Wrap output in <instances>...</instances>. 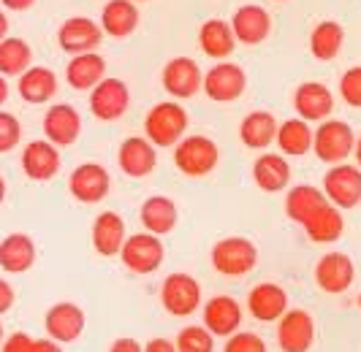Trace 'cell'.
<instances>
[{
	"label": "cell",
	"mask_w": 361,
	"mask_h": 352,
	"mask_svg": "<svg viewBox=\"0 0 361 352\" xmlns=\"http://www.w3.org/2000/svg\"><path fill=\"white\" fill-rule=\"evenodd\" d=\"M188 125L190 117L185 111V106L177 101H161L155 103L145 117V136L155 146H174L182 136H188Z\"/></svg>",
	"instance_id": "6da1fadb"
},
{
	"label": "cell",
	"mask_w": 361,
	"mask_h": 352,
	"mask_svg": "<svg viewBox=\"0 0 361 352\" xmlns=\"http://www.w3.org/2000/svg\"><path fill=\"white\" fill-rule=\"evenodd\" d=\"M174 165L177 171L190 179H201V176H209L220 163V149L209 136H182L174 146Z\"/></svg>",
	"instance_id": "7a4b0ae2"
},
{
	"label": "cell",
	"mask_w": 361,
	"mask_h": 352,
	"mask_svg": "<svg viewBox=\"0 0 361 352\" xmlns=\"http://www.w3.org/2000/svg\"><path fill=\"white\" fill-rule=\"evenodd\" d=\"M209 260H212V268L217 274L239 279L258 265V246L245 236H228V239H220L212 246Z\"/></svg>",
	"instance_id": "3957f363"
},
{
	"label": "cell",
	"mask_w": 361,
	"mask_h": 352,
	"mask_svg": "<svg viewBox=\"0 0 361 352\" xmlns=\"http://www.w3.org/2000/svg\"><path fill=\"white\" fill-rule=\"evenodd\" d=\"M353 146H356V133L343 120L329 117L324 122H318V127L312 130V152L326 165L345 163L353 155Z\"/></svg>",
	"instance_id": "277c9868"
},
{
	"label": "cell",
	"mask_w": 361,
	"mask_h": 352,
	"mask_svg": "<svg viewBox=\"0 0 361 352\" xmlns=\"http://www.w3.org/2000/svg\"><path fill=\"white\" fill-rule=\"evenodd\" d=\"M120 258L130 274H155L166 260L163 236H155L149 230L128 236L123 249H120Z\"/></svg>",
	"instance_id": "5b68a950"
},
{
	"label": "cell",
	"mask_w": 361,
	"mask_h": 352,
	"mask_svg": "<svg viewBox=\"0 0 361 352\" xmlns=\"http://www.w3.org/2000/svg\"><path fill=\"white\" fill-rule=\"evenodd\" d=\"M161 303L171 317H190L201 309V284L185 271L169 274L161 284Z\"/></svg>",
	"instance_id": "8992f818"
},
{
	"label": "cell",
	"mask_w": 361,
	"mask_h": 352,
	"mask_svg": "<svg viewBox=\"0 0 361 352\" xmlns=\"http://www.w3.org/2000/svg\"><path fill=\"white\" fill-rule=\"evenodd\" d=\"M201 89L215 103H234V101H239L245 95V89H247V73H245L242 65H236V63L220 60L217 65H212V68L204 73Z\"/></svg>",
	"instance_id": "52a82bcc"
},
{
	"label": "cell",
	"mask_w": 361,
	"mask_h": 352,
	"mask_svg": "<svg viewBox=\"0 0 361 352\" xmlns=\"http://www.w3.org/2000/svg\"><path fill=\"white\" fill-rule=\"evenodd\" d=\"M321 190L337 209H356L361 206V168L348 163H334L326 171Z\"/></svg>",
	"instance_id": "ba28073f"
},
{
	"label": "cell",
	"mask_w": 361,
	"mask_h": 352,
	"mask_svg": "<svg viewBox=\"0 0 361 352\" xmlns=\"http://www.w3.org/2000/svg\"><path fill=\"white\" fill-rule=\"evenodd\" d=\"M128 108H130V89H128V84L123 79L104 76L90 89V111L95 120H101V122H117L120 117H126Z\"/></svg>",
	"instance_id": "9c48e42d"
},
{
	"label": "cell",
	"mask_w": 361,
	"mask_h": 352,
	"mask_svg": "<svg viewBox=\"0 0 361 352\" xmlns=\"http://www.w3.org/2000/svg\"><path fill=\"white\" fill-rule=\"evenodd\" d=\"M44 328H47V336L60 341V344H71L79 336L85 334L87 328V315L79 303L73 301H60V303H52L44 315Z\"/></svg>",
	"instance_id": "30bf717a"
},
{
	"label": "cell",
	"mask_w": 361,
	"mask_h": 352,
	"mask_svg": "<svg viewBox=\"0 0 361 352\" xmlns=\"http://www.w3.org/2000/svg\"><path fill=\"white\" fill-rule=\"evenodd\" d=\"M68 193L79 203H101L111 193V176L101 163H82L68 176Z\"/></svg>",
	"instance_id": "8fae6325"
},
{
	"label": "cell",
	"mask_w": 361,
	"mask_h": 352,
	"mask_svg": "<svg viewBox=\"0 0 361 352\" xmlns=\"http://www.w3.org/2000/svg\"><path fill=\"white\" fill-rule=\"evenodd\" d=\"M315 344V320L307 309H288L277 320V347L283 352H310Z\"/></svg>",
	"instance_id": "7c38bea8"
},
{
	"label": "cell",
	"mask_w": 361,
	"mask_h": 352,
	"mask_svg": "<svg viewBox=\"0 0 361 352\" xmlns=\"http://www.w3.org/2000/svg\"><path fill=\"white\" fill-rule=\"evenodd\" d=\"M204 73H201L199 63L193 57H174L166 63V68L161 73L163 89L174 98V101H188L201 89Z\"/></svg>",
	"instance_id": "4fadbf2b"
},
{
	"label": "cell",
	"mask_w": 361,
	"mask_h": 352,
	"mask_svg": "<svg viewBox=\"0 0 361 352\" xmlns=\"http://www.w3.org/2000/svg\"><path fill=\"white\" fill-rule=\"evenodd\" d=\"M356 279V265L345 252H326L315 263V284L329 296H343Z\"/></svg>",
	"instance_id": "5bb4252c"
},
{
	"label": "cell",
	"mask_w": 361,
	"mask_h": 352,
	"mask_svg": "<svg viewBox=\"0 0 361 352\" xmlns=\"http://www.w3.org/2000/svg\"><path fill=\"white\" fill-rule=\"evenodd\" d=\"M117 165L130 179H145L158 165V146L147 136H128L117 149Z\"/></svg>",
	"instance_id": "9a60e30c"
},
{
	"label": "cell",
	"mask_w": 361,
	"mask_h": 352,
	"mask_svg": "<svg viewBox=\"0 0 361 352\" xmlns=\"http://www.w3.org/2000/svg\"><path fill=\"white\" fill-rule=\"evenodd\" d=\"M201 320L215 339H228L242 328V303L234 296H212L201 306Z\"/></svg>",
	"instance_id": "2e32d148"
},
{
	"label": "cell",
	"mask_w": 361,
	"mask_h": 352,
	"mask_svg": "<svg viewBox=\"0 0 361 352\" xmlns=\"http://www.w3.org/2000/svg\"><path fill=\"white\" fill-rule=\"evenodd\" d=\"M101 41H104V30L90 17H68L57 30V44L66 54L95 52Z\"/></svg>",
	"instance_id": "e0dca14e"
},
{
	"label": "cell",
	"mask_w": 361,
	"mask_h": 352,
	"mask_svg": "<svg viewBox=\"0 0 361 352\" xmlns=\"http://www.w3.org/2000/svg\"><path fill=\"white\" fill-rule=\"evenodd\" d=\"M19 165L27 179L33 182H49L57 176L60 165H63V158H60V146H54L52 141L38 139L25 144L22 149V158H19Z\"/></svg>",
	"instance_id": "ac0fdd59"
},
{
	"label": "cell",
	"mask_w": 361,
	"mask_h": 352,
	"mask_svg": "<svg viewBox=\"0 0 361 352\" xmlns=\"http://www.w3.org/2000/svg\"><path fill=\"white\" fill-rule=\"evenodd\" d=\"M44 139L52 141L54 146H71L82 136V117L71 103H54L44 114Z\"/></svg>",
	"instance_id": "d6986e66"
},
{
	"label": "cell",
	"mask_w": 361,
	"mask_h": 352,
	"mask_svg": "<svg viewBox=\"0 0 361 352\" xmlns=\"http://www.w3.org/2000/svg\"><path fill=\"white\" fill-rule=\"evenodd\" d=\"M231 30L236 35V44L245 46H258L264 44L271 33V17L269 11L258 3H245L239 6L231 17Z\"/></svg>",
	"instance_id": "ffe728a7"
},
{
	"label": "cell",
	"mask_w": 361,
	"mask_h": 352,
	"mask_svg": "<svg viewBox=\"0 0 361 352\" xmlns=\"http://www.w3.org/2000/svg\"><path fill=\"white\" fill-rule=\"evenodd\" d=\"M293 108L307 122H324L334 111V92L321 82H305L293 92Z\"/></svg>",
	"instance_id": "44dd1931"
},
{
	"label": "cell",
	"mask_w": 361,
	"mask_h": 352,
	"mask_svg": "<svg viewBox=\"0 0 361 352\" xmlns=\"http://www.w3.org/2000/svg\"><path fill=\"white\" fill-rule=\"evenodd\" d=\"M126 239H128L126 220H123L117 211H101V214L92 220L90 241H92V249H95L101 258H114V255H120Z\"/></svg>",
	"instance_id": "7402d4cb"
},
{
	"label": "cell",
	"mask_w": 361,
	"mask_h": 352,
	"mask_svg": "<svg viewBox=\"0 0 361 352\" xmlns=\"http://www.w3.org/2000/svg\"><path fill=\"white\" fill-rule=\"evenodd\" d=\"M247 312L258 322H277L288 312V293L274 282H261L247 293Z\"/></svg>",
	"instance_id": "603a6c76"
},
{
	"label": "cell",
	"mask_w": 361,
	"mask_h": 352,
	"mask_svg": "<svg viewBox=\"0 0 361 352\" xmlns=\"http://www.w3.org/2000/svg\"><path fill=\"white\" fill-rule=\"evenodd\" d=\"M302 228H305L310 241H315V244H334V241L343 239L345 233L343 209H337L331 201H326L324 206H318L302 222Z\"/></svg>",
	"instance_id": "cb8c5ba5"
},
{
	"label": "cell",
	"mask_w": 361,
	"mask_h": 352,
	"mask_svg": "<svg viewBox=\"0 0 361 352\" xmlns=\"http://www.w3.org/2000/svg\"><path fill=\"white\" fill-rule=\"evenodd\" d=\"M17 92L30 106L49 103L57 95V73L47 65H30L25 73L17 76Z\"/></svg>",
	"instance_id": "d4e9b609"
},
{
	"label": "cell",
	"mask_w": 361,
	"mask_h": 352,
	"mask_svg": "<svg viewBox=\"0 0 361 352\" xmlns=\"http://www.w3.org/2000/svg\"><path fill=\"white\" fill-rule=\"evenodd\" d=\"M38 249L27 233H8L0 241V268L6 274H27L36 265Z\"/></svg>",
	"instance_id": "484cf974"
},
{
	"label": "cell",
	"mask_w": 361,
	"mask_h": 352,
	"mask_svg": "<svg viewBox=\"0 0 361 352\" xmlns=\"http://www.w3.org/2000/svg\"><path fill=\"white\" fill-rule=\"evenodd\" d=\"M253 182L264 193H283L290 184V165L280 152H261L253 163Z\"/></svg>",
	"instance_id": "4316f807"
},
{
	"label": "cell",
	"mask_w": 361,
	"mask_h": 352,
	"mask_svg": "<svg viewBox=\"0 0 361 352\" xmlns=\"http://www.w3.org/2000/svg\"><path fill=\"white\" fill-rule=\"evenodd\" d=\"M106 76V60L98 52L71 54V63L66 65V82L76 92H90Z\"/></svg>",
	"instance_id": "83f0119b"
},
{
	"label": "cell",
	"mask_w": 361,
	"mask_h": 352,
	"mask_svg": "<svg viewBox=\"0 0 361 352\" xmlns=\"http://www.w3.org/2000/svg\"><path fill=\"white\" fill-rule=\"evenodd\" d=\"M139 220L145 230L155 233V236H169L180 222V209L169 195H149L142 209H139Z\"/></svg>",
	"instance_id": "f1b7e54d"
},
{
	"label": "cell",
	"mask_w": 361,
	"mask_h": 352,
	"mask_svg": "<svg viewBox=\"0 0 361 352\" xmlns=\"http://www.w3.org/2000/svg\"><path fill=\"white\" fill-rule=\"evenodd\" d=\"M139 6L133 0H109L101 11V30L104 35H111V38H128V35L136 33L139 27Z\"/></svg>",
	"instance_id": "f546056e"
},
{
	"label": "cell",
	"mask_w": 361,
	"mask_h": 352,
	"mask_svg": "<svg viewBox=\"0 0 361 352\" xmlns=\"http://www.w3.org/2000/svg\"><path fill=\"white\" fill-rule=\"evenodd\" d=\"M201 52L212 60H228L236 49V35L231 30V22L226 19H207L199 27Z\"/></svg>",
	"instance_id": "4dcf8cb0"
},
{
	"label": "cell",
	"mask_w": 361,
	"mask_h": 352,
	"mask_svg": "<svg viewBox=\"0 0 361 352\" xmlns=\"http://www.w3.org/2000/svg\"><path fill=\"white\" fill-rule=\"evenodd\" d=\"M274 144H277L280 155H286V158H305L307 152H312V127L302 117L286 120L277 125Z\"/></svg>",
	"instance_id": "1f68e13d"
},
{
	"label": "cell",
	"mask_w": 361,
	"mask_h": 352,
	"mask_svg": "<svg viewBox=\"0 0 361 352\" xmlns=\"http://www.w3.org/2000/svg\"><path fill=\"white\" fill-rule=\"evenodd\" d=\"M345 46V27L334 19H324L312 27L310 33V54L321 63H331L334 57H340Z\"/></svg>",
	"instance_id": "d6a6232c"
},
{
	"label": "cell",
	"mask_w": 361,
	"mask_h": 352,
	"mask_svg": "<svg viewBox=\"0 0 361 352\" xmlns=\"http://www.w3.org/2000/svg\"><path fill=\"white\" fill-rule=\"evenodd\" d=\"M277 120L269 111H250L245 114V120L239 122V141L247 149H267L274 144L277 136Z\"/></svg>",
	"instance_id": "836d02e7"
},
{
	"label": "cell",
	"mask_w": 361,
	"mask_h": 352,
	"mask_svg": "<svg viewBox=\"0 0 361 352\" xmlns=\"http://www.w3.org/2000/svg\"><path fill=\"white\" fill-rule=\"evenodd\" d=\"M326 201H329V198L324 195V190H318L315 184H296V187H288V193H286V217H288L290 222L302 225L318 206H324Z\"/></svg>",
	"instance_id": "e575fe53"
},
{
	"label": "cell",
	"mask_w": 361,
	"mask_h": 352,
	"mask_svg": "<svg viewBox=\"0 0 361 352\" xmlns=\"http://www.w3.org/2000/svg\"><path fill=\"white\" fill-rule=\"evenodd\" d=\"M33 65V49L25 38H3L0 41V73L6 79L19 76Z\"/></svg>",
	"instance_id": "d590c367"
},
{
	"label": "cell",
	"mask_w": 361,
	"mask_h": 352,
	"mask_svg": "<svg viewBox=\"0 0 361 352\" xmlns=\"http://www.w3.org/2000/svg\"><path fill=\"white\" fill-rule=\"evenodd\" d=\"M177 352H215V336L207 325H185L177 339Z\"/></svg>",
	"instance_id": "8d00e7d4"
},
{
	"label": "cell",
	"mask_w": 361,
	"mask_h": 352,
	"mask_svg": "<svg viewBox=\"0 0 361 352\" xmlns=\"http://www.w3.org/2000/svg\"><path fill=\"white\" fill-rule=\"evenodd\" d=\"M19 141H22V122L11 111H3L0 108V155L17 149Z\"/></svg>",
	"instance_id": "74e56055"
},
{
	"label": "cell",
	"mask_w": 361,
	"mask_h": 352,
	"mask_svg": "<svg viewBox=\"0 0 361 352\" xmlns=\"http://www.w3.org/2000/svg\"><path fill=\"white\" fill-rule=\"evenodd\" d=\"M223 352H269L267 347V341L261 339L258 334L253 331H236L226 339V344H223Z\"/></svg>",
	"instance_id": "f35d334b"
},
{
	"label": "cell",
	"mask_w": 361,
	"mask_h": 352,
	"mask_svg": "<svg viewBox=\"0 0 361 352\" xmlns=\"http://www.w3.org/2000/svg\"><path fill=\"white\" fill-rule=\"evenodd\" d=\"M340 98L350 108H361V65H353L340 76Z\"/></svg>",
	"instance_id": "ab89813d"
},
{
	"label": "cell",
	"mask_w": 361,
	"mask_h": 352,
	"mask_svg": "<svg viewBox=\"0 0 361 352\" xmlns=\"http://www.w3.org/2000/svg\"><path fill=\"white\" fill-rule=\"evenodd\" d=\"M30 347H33V336L25 331H14L11 336L3 339L0 352H30Z\"/></svg>",
	"instance_id": "60d3db41"
},
{
	"label": "cell",
	"mask_w": 361,
	"mask_h": 352,
	"mask_svg": "<svg viewBox=\"0 0 361 352\" xmlns=\"http://www.w3.org/2000/svg\"><path fill=\"white\" fill-rule=\"evenodd\" d=\"M17 303V293H14V284L6 279H0V317L8 315Z\"/></svg>",
	"instance_id": "b9f144b4"
},
{
	"label": "cell",
	"mask_w": 361,
	"mask_h": 352,
	"mask_svg": "<svg viewBox=\"0 0 361 352\" xmlns=\"http://www.w3.org/2000/svg\"><path fill=\"white\" fill-rule=\"evenodd\" d=\"M109 352H145V347H142L136 339H130V336H123V339H114V341H111Z\"/></svg>",
	"instance_id": "7bdbcfd3"
},
{
	"label": "cell",
	"mask_w": 361,
	"mask_h": 352,
	"mask_svg": "<svg viewBox=\"0 0 361 352\" xmlns=\"http://www.w3.org/2000/svg\"><path fill=\"white\" fill-rule=\"evenodd\" d=\"M145 352H177V344L171 339H149L145 344Z\"/></svg>",
	"instance_id": "ee69618b"
},
{
	"label": "cell",
	"mask_w": 361,
	"mask_h": 352,
	"mask_svg": "<svg viewBox=\"0 0 361 352\" xmlns=\"http://www.w3.org/2000/svg\"><path fill=\"white\" fill-rule=\"evenodd\" d=\"M30 352H63V344L60 341H54V339H33V347Z\"/></svg>",
	"instance_id": "f6af8a7d"
},
{
	"label": "cell",
	"mask_w": 361,
	"mask_h": 352,
	"mask_svg": "<svg viewBox=\"0 0 361 352\" xmlns=\"http://www.w3.org/2000/svg\"><path fill=\"white\" fill-rule=\"evenodd\" d=\"M0 3H3V8H8V11H27V8L36 6V0H0Z\"/></svg>",
	"instance_id": "bcb514c9"
},
{
	"label": "cell",
	"mask_w": 361,
	"mask_h": 352,
	"mask_svg": "<svg viewBox=\"0 0 361 352\" xmlns=\"http://www.w3.org/2000/svg\"><path fill=\"white\" fill-rule=\"evenodd\" d=\"M8 92H11V89H8V79L0 73V106L8 101Z\"/></svg>",
	"instance_id": "7dc6e473"
},
{
	"label": "cell",
	"mask_w": 361,
	"mask_h": 352,
	"mask_svg": "<svg viewBox=\"0 0 361 352\" xmlns=\"http://www.w3.org/2000/svg\"><path fill=\"white\" fill-rule=\"evenodd\" d=\"M8 35V17H6V11L0 8V41Z\"/></svg>",
	"instance_id": "c3c4849f"
},
{
	"label": "cell",
	"mask_w": 361,
	"mask_h": 352,
	"mask_svg": "<svg viewBox=\"0 0 361 352\" xmlns=\"http://www.w3.org/2000/svg\"><path fill=\"white\" fill-rule=\"evenodd\" d=\"M353 158H356V165L361 168V136H356V146H353Z\"/></svg>",
	"instance_id": "681fc988"
},
{
	"label": "cell",
	"mask_w": 361,
	"mask_h": 352,
	"mask_svg": "<svg viewBox=\"0 0 361 352\" xmlns=\"http://www.w3.org/2000/svg\"><path fill=\"white\" fill-rule=\"evenodd\" d=\"M6 193H8V187H6V179L0 176V206L6 203Z\"/></svg>",
	"instance_id": "f907efd6"
},
{
	"label": "cell",
	"mask_w": 361,
	"mask_h": 352,
	"mask_svg": "<svg viewBox=\"0 0 361 352\" xmlns=\"http://www.w3.org/2000/svg\"><path fill=\"white\" fill-rule=\"evenodd\" d=\"M3 339H6V331H3V322H0V347H3Z\"/></svg>",
	"instance_id": "816d5d0a"
},
{
	"label": "cell",
	"mask_w": 361,
	"mask_h": 352,
	"mask_svg": "<svg viewBox=\"0 0 361 352\" xmlns=\"http://www.w3.org/2000/svg\"><path fill=\"white\" fill-rule=\"evenodd\" d=\"M133 3H147V0H133Z\"/></svg>",
	"instance_id": "f5cc1de1"
},
{
	"label": "cell",
	"mask_w": 361,
	"mask_h": 352,
	"mask_svg": "<svg viewBox=\"0 0 361 352\" xmlns=\"http://www.w3.org/2000/svg\"><path fill=\"white\" fill-rule=\"evenodd\" d=\"M356 303H359V309H361V296H359V301H356Z\"/></svg>",
	"instance_id": "db71d44e"
}]
</instances>
